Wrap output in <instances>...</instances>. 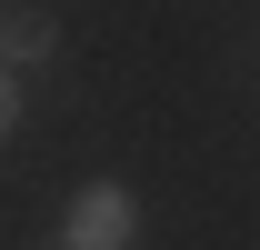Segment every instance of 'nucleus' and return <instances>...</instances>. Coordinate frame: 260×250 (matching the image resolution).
<instances>
[{
  "label": "nucleus",
  "instance_id": "3",
  "mask_svg": "<svg viewBox=\"0 0 260 250\" xmlns=\"http://www.w3.org/2000/svg\"><path fill=\"white\" fill-rule=\"evenodd\" d=\"M10 130H20V80L0 70V140H10Z\"/></svg>",
  "mask_w": 260,
  "mask_h": 250
},
{
  "label": "nucleus",
  "instance_id": "2",
  "mask_svg": "<svg viewBox=\"0 0 260 250\" xmlns=\"http://www.w3.org/2000/svg\"><path fill=\"white\" fill-rule=\"evenodd\" d=\"M50 10H0V50H10V60H40V50H50Z\"/></svg>",
  "mask_w": 260,
  "mask_h": 250
},
{
  "label": "nucleus",
  "instance_id": "1",
  "mask_svg": "<svg viewBox=\"0 0 260 250\" xmlns=\"http://www.w3.org/2000/svg\"><path fill=\"white\" fill-rule=\"evenodd\" d=\"M70 240H80V250H130V240H140V210H130V190L90 180L80 200H70Z\"/></svg>",
  "mask_w": 260,
  "mask_h": 250
}]
</instances>
